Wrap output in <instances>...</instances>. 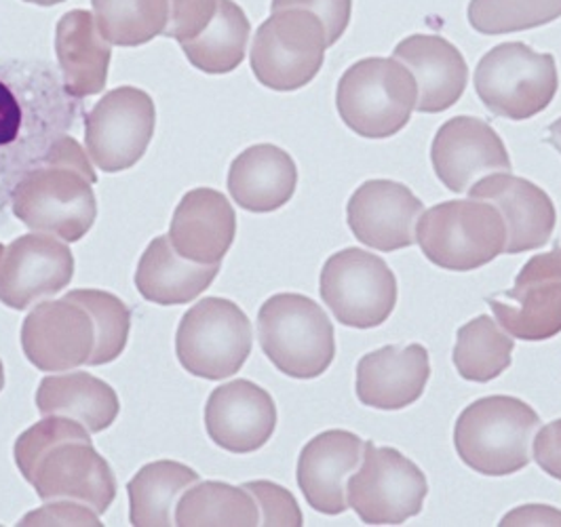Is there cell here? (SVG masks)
<instances>
[{"instance_id":"1","label":"cell","mask_w":561,"mask_h":527,"mask_svg":"<svg viewBox=\"0 0 561 527\" xmlns=\"http://www.w3.org/2000/svg\"><path fill=\"white\" fill-rule=\"evenodd\" d=\"M89 435L70 417L45 416L20 435L13 456L43 502L75 500L104 515L116 499V479Z\"/></svg>"},{"instance_id":"2","label":"cell","mask_w":561,"mask_h":527,"mask_svg":"<svg viewBox=\"0 0 561 527\" xmlns=\"http://www.w3.org/2000/svg\"><path fill=\"white\" fill-rule=\"evenodd\" d=\"M95 182L98 175L79 141L59 138L45 165L32 169L15 186L13 214L34 232L77 243L98 218Z\"/></svg>"},{"instance_id":"3","label":"cell","mask_w":561,"mask_h":527,"mask_svg":"<svg viewBox=\"0 0 561 527\" xmlns=\"http://www.w3.org/2000/svg\"><path fill=\"white\" fill-rule=\"evenodd\" d=\"M540 426L533 408L508 394H492L471 403L454 426L460 460L488 477H506L533 460L530 444Z\"/></svg>"},{"instance_id":"4","label":"cell","mask_w":561,"mask_h":527,"mask_svg":"<svg viewBox=\"0 0 561 527\" xmlns=\"http://www.w3.org/2000/svg\"><path fill=\"white\" fill-rule=\"evenodd\" d=\"M416 102V79L394 57L359 59L337 83V114L362 138H393L410 123Z\"/></svg>"},{"instance_id":"5","label":"cell","mask_w":561,"mask_h":527,"mask_svg":"<svg viewBox=\"0 0 561 527\" xmlns=\"http://www.w3.org/2000/svg\"><path fill=\"white\" fill-rule=\"evenodd\" d=\"M257 337L268 362L289 378H319L336 357L330 317L302 294L268 298L257 312Z\"/></svg>"},{"instance_id":"6","label":"cell","mask_w":561,"mask_h":527,"mask_svg":"<svg viewBox=\"0 0 561 527\" xmlns=\"http://www.w3.org/2000/svg\"><path fill=\"white\" fill-rule=\"evenodd\" d=\"M416 243L435 266L469 273L505 253L506 224L492 203L446 201L422 214Z\"/></svg>"},{"instance_id":"7","label":"cell","mask_w":561,"mask_h":527,"mask_svg":"<svg viewBox=\"0 0 561 527\" xmlns=\"http://www.w3.org/2000/svg\"><path fill=\"white\" fill-rule=\"evenodd\" d=\"M560 89L551 54H536L526 43H503L479 59L476 91L492 114L528 121L549 108Z\"/></svg>"},{"instance_id":"8","label":"cell","mask_w":561,"mask_h":527,"mask_svg":"<svg viewBox=\"0 0 561 527\" xmlns=\"http://www.w3.org/2000/svg\"><path fill=\"white\" fill-rule=\"evenodd\" d=\"M252 346V321L226 298H203L182 317L175 333L178 362L205 380H225L241 371Z\"/></svg>"},{"instance_id":"9","label":"cell","mask_w":561,"mask_h":527,"mask_svg":"<svg viewBox=\"0 0 561 527\" xmlns=\"http://www.w3.org/2000/svg\"><path fill=\"white\" fill-rule=\"evenodd\" d=\"M323 22L305 9L275 11L253 36L252 70L257 83L275 91L302 89L325 61Z\"/></svg>"},{"instance_id":"10","label":"cell","mask_w":561,"mask_h":527,"mask_svg":"<svg viewBox=\"0 0 561 527\" xmlns=\"http://www.w3.org/2000/svg\"><path fill=\"white\" fill-rule=\"evenodd\" d=\"M428 494L424 472L394 447L365 442L362 469L346 481V502L367 526H401L421 515Z\"/></svg>"},{"instance_id":"11","label":"cell","mask_w":561,"mask_h":527,"mask_svg":"<svg viewBox=\"0 0 561 527\" xmlns=\"http://www.w3.org/2000/svg\"><path fill=\"white\" fill-rule=\"evenodd\" d=\"M319 289L337 323L355 330L382 325L397 305V278L389 264L357 248L337 251L325 262Z\"/></svg>"},{"instance_id":"12","label":"cell","mask_w":561,"mask_h":527,"mask_svg":"<svg viewBox=\"0 0 561 527\" xmlns=\"http://www.w3.org/2000/svg\"><path fill=\"white\" fill-rule=\"evenodd\" d=\"M152 98L136 87L106 93L84 118V146L91 163L116 173L136 165L154 136Z\"/></svg>"},{"instance_id":"13","label":"cell","mask_w":561,"mask_h":527,"mask_svg":"<svg viewBox=\"0 0 561 527\" xmlns=\"http://www.w3.org/2000/svg\"><path fill=\"white\" fill-rule=\"evenodd\" d=\"M499 325L526 342L551 340L561 333V245L530 257L515 285L488 298Z\"/></svg>"},{"instance_id":"14","label":"cell","mask_w":561,"mask_h":527,"mask_svg":"<svg viewBox=\"0 0 561 527\" xmlns=\"http://www.w3.org/2000/svg\"><path fill=\"white\" fill-rule=\"evenodd\" d=\"M75 277V255L54 234H24L15 239L0 262V302L26 310L54 298Z\"/></svg>"},{"instance_id":"15","label":"cell","mask_w":561,"mask_h":527,"mask_svg":"<svg viewBox=\"0 0 561 527\" xmlns=\"http://www.w3.org/2000/svg\"><path fill=\"white\" fill-rule=\"evenodd\" d=\"M431 163L449 193H469L492 173H508L505 141L478 116H456L444 123L431 146Z\"/></svg>"},{"instance_id":"16","label":"cell","mask_w":561,"mask_h":527,"mask_svg":"<svg viewBox=\"0 0 561 527\" xmlns=\"http://www.w3.org/2000/svg\"><path fill=\"white\" fill-rule=\"evenodd\" d=\"M22 348L41 371H70L89 365L95 351L93 317L68 296L38 302L22 325Z\"/></svg>"},{"instance_id":"17","label":"cell","mask_w":561,"mask_h":527,"mask_svg":"<svg viewBox=\"0 0 561 527\" xmlns=\"http://www.w3.org/2000/svg\"><path fill=\"white\" fill-rule=\"evenodd\" d=\"M422 214L421 198L393 180H367L346 205L348 228L359 243L387 253L416 243V224Z\"/></svg>"},{"instance_id":"18","label":"cell","mask_w":561,"mask_h":527,"mask_svg":"<svg viewBox=\"0 0 561 527\" xmlns=\"http://www.w3.org/2000/svg\"><path fill=\"white\" fill-rule=\"evenodd\" d=\"M205 426L218 447L230 454H252L273 437L277 405L262 387L250 380H234L209 394Z\"/></svg>"},{"instance_id":"19","label":"cell","mask_w":561,"mask_h":527,"mask_svg":"<svg viewBox=\"0 0 561 527\" xmlns=\"http://www.w3.org/2000/svg\"><path fill=\"white\" fill-rule=\"evenodd\" d=\"M471 198L492 201L506 224L505 253H524L545 248L553 237L558 211L542 188L530 180L492 173L469 191Z\"/></svg>"},{"instance_id":"20","label":"cell","mask_w":561,"mask_h":527,"mask_svg":"<svg viewBox=\"0 0 561 527\" xmlns=\"http://www.w3.org/2000/svg\"><path fill=\"white\" fill-rule=\"evenodd\" d=\"M365 442L332 428L302 447L298 458V485L317 513L340 515L348 508L346 481L364 460Z\"/></svg>"},{"instance_id":"21","label":"cell","mask_w":561,"mask_h":527,"mask_svg":"<svg viewBox=\"0 0 561 527\" xmlns=\"http://www.w3.org/2000/svg\"><path fill=\"white\" fill-rule=\"evenodd\" d=\"M428 378L431 362L428 351L422 344H391L362 357L357 365L355 392L367 408L394 412L416 403Z\"/></svg>"},{"instance_id":"22","label":"cell","mask_w":561,"mask_h":527,"mask_svg":"<svg viewBox=\"0 0 561 527\" xmlns=\"http://www.w3.org/2000/svg\"><path fill=\"white\" fill-rule=\"evenodd\" d=\"M237 234L230 201L211 188L186 193L173 211L169 243L182 257L197 264H222Z\"/></svg>"},{"instance_id":"23","label":"cell","mask_w":561,"mask_h":527,"mask_svg":"<svg viewBox=\"0 0 561 527\" xmlns=\"http://www.w3.org/2000/svg\"><path fill=\"white\" fill-rule=\"evenodd\" d=\"M393 57L416 79V111L439 114L460 102L469 83V66L444 36L412 34L394 47Z\"/></svg>"},{"instance_id":"24","label":"cell","mask_w":561,"mask_h":527,"mask_svg":"<svg viewBox=\"0 0 561 527\" xmlns=\"http://www.w3.org/2000/svg\"><path fill=\"white\" fill-rule=\"evenodd\" d=\"M298 186L294 159L273 144H255L243 150L228 171V193L252 214L277 211L291 201Z\"/></svg>"},{"instance_id":"25","label":"cell","mask_w":561,"mask_h":527,"mask_svg":"<svg viewBox=\"0 0 561 527\" xmlns=\"http://www.w3.org/2000/svg\"><path fill=\"white\" fill-rule=\"evenodd\" d=\"M56 54L64 87L72 98L98 95L106 87L113 49L93 13L75 9L57 22Z\"/></svg>"},{"instance_id":"26","label":"cell","mask_w":561,"mask_h":527,"mask_svg":"<svg viewBox=\"0 0 561 527\" xmlns=\"http://www.w3.org/2000/svg\"><path fill=\"white\" fill-rule=\"evenodd\" d=\"M220 273V264H197L171 248L169 237H157L141 253L136 287L152 305L180 306L197 300Z\"/></svg>"},{"instance_id":"27","label":"cell","mask_w":561,"mask_h":527,"mask_svg":"<svg viewBox=\"0 0 561 527\" xmlns=\"http://www.w3.org/2000/svg\"><path fill=\"white\" fill-rule=\"evenodd\" d=\"M36 408L43 416L70 417L89 433L111 428L121 412L113 387L87 371L43 378L36 390Z\"/></svg>"},{"instance_id":"28","label":"cell","mask_w":561,"mask_h":527,"mask_svg":"<svg viewBox=\"0 0 561 527\" xmlns=\"http://www.w3.org/2000/svg\"><path fill=\"white\" fill-rule=\"evenodd\" d=\"M198 481V472L173 460L141 467L129 481V522L136 527L175 526V506Z\"/></svg>"},{"instance_id":"29","label":"cell","mask_w":561,"mask_h":527,"mask_svg":"<svg viewBox=\"0 0 561 527\" xmlns=\"http://www.w3.org/2000/svg\"><path fill=\"white\" fill-rule=\"evenodd\" d=\"M252 24L232 0H218V9L198 36L180 43L188 61L207 75H226L241 66L248 51Z\"/></svg>"},{"instance_id":"30","label":"cell","mask_w":561,"mask_h":527,"mask_svg":"<svg viewBox=\"0 0 561 527\" xmlns=\"http://www.w3.org/2000/svg\"><path fill=\"white\" fill-rule=\"evenodd\" d=\"M175 526H260V508L245 488L197 481L175 506Z\"/></svg>"},{"instance_id":"31","label":"cell","mask_w":561,"mask_h":527,"mask_svg":"<svg viewBox=\"0 0 561 527\" xmlns=\"http://www.w3.org/2000/svg\"><path fill=\"white\" fill-rule=\"evenodd\" d=\"M515 342L488 314H479L456 333L451 359L460 378L469 382H492L511 367Z\"/></svg>"},{"instance_id":"32","label":"cell","mask_w":561,"mask_h":527,"mask_svg":"<svg viewBox=\"0 0 561 527\" xmlns=\"http://www.w3.org/2000/svg\"><path fill=\"white\" fill-rule=\"evenodd\" d=\"M95 24L116 47H140L163 36L169 0H91Z\"/></svg>"},{"instance_id":"33","label":"cell","mask_w":561,"mask_h":527,"mask_svg":"<svg viewBox=\"0 0 561 527\" xmlns=\"http://www.w3.org/2000/svg\"><path fill=\"white\" fill-rule=\"evenodd\" d=\"M561 18V0H471L469 24L485 36L540 28Z\"/></svg>"},{"instance_id":"34","label":"cell","mask_w":561,"mask_h":527,"mask_svg":"<svg viewBox=\"0 0 561 527\" xmlns=\"http://www.w3.org/2000/svg\"><path fill=\"white\" fill-rule=\"evenodd\" d=\"M68 298L84 306L95 323V351L89 365H106L118 359L131 330V310L127 305L114 294L100 289H75Z\"/></svg>"},{"instance_id":"35","label":"cell","mask_w":561,"mask_h":527,"mask_svg":"<svg viewBox=\"0 0 561 527\" xmlns=\"http://www.w3.org/2000/svg\"><path fill=\"white\" fill-rule=\"evenodd\" d=\"M260 508V526L300 527L305 524L302 511L291 492L273 481H250L243 485Z\"/></svg>"},{"instance_id":"36","label":"cell","mask_w":561,"mask_h":527,"mask_svg":"<svg viewBox=\"0 0 561 527\" xmlns=\"http://www.w3.org/2000/svg\"><path fill=\"white\" fill-rule=\"evenodd\" d=\"M218 0H169V22L163 36L178 43L191 41L209 26Z\"/></svg>"},{"instance_id":"37","label":"cell","mask_w":561,"mask_h":527,"mask_svg":"<svg viewBox=\"0 0 561 527\" xmlns=\"http://www.w3.org/2000/svg\"><path fill=\"white\" fill-rule=\"evenodd\" d=\"M283 9H305L314 13L323 22L328 47H332L348 28L353 0H273L271 2L273 13Z\"/></svg>"},{"instance_id":"38","label":"cell","mask_w":561,"mask_h":527,"mask_svg":"<svg viewBox=\"0 0 561 527\" xmlns=\"http://www.w3.org/2000/svg\"><path fill=\"white\" fill-rule=\"evenodd\" d=\"M20 527L30 526H102L100 515L75 500H56L45 506L30 511L18 524Z\"/></svg>"},{"instance_id":"39","label":"cell","mask_w":561,"mask_h":527,"mask_svg":"<svg viewBox=\"0 0 561 527\" xmlns=\"http://www.w3.org/2000/svg\"><path fill=\"white\" fill-rule=\"evenodd\" d=\"M534 460L542 471L561 481V420L549 422L534 437Z\"/></svg>"},{"instance_id":"40","label":"cell","mask_w":561,"mask_h":527,"mask_svg":"<svg viewBox=\"0 0 561 527\" xmlns=\"http://www.w3.org/2000/svg\"><path fill=\"white\" fill-rule=\"evenodd\" d=\"M24 123V112L15 93L0 81V148L13 144Z\"/></svg>"},{"instance_id":"41","label":"cell","mask_w":561,"mask_h":527,"mask_svg":"<svg viewBox=\"0 0 561 527\" xmlns=\"http://www.w3.org/2000/svg\"><path fill=\"white\" fill-rule=\"evenodd\" d=\"M501 526H561V511L553 506H519L503 517Z\"/></svg>"},{"instance_id":"42","label":"cell","mask_w":561,"mask_h":527,"mask_svg":"<svg viewBox=\"0 0 561 527\" xmlns=\"http://www.w3.org/2000/svg\"><path fill=\"white\" fill-rule=\"evenodd\" d=\"M547 141L558 150L561 154V118H558L556 123H551L549 125V136H547Z\"/></svg>"},{"instance_id":"43","label":"cell","mask_w":561,"mask_h":527,"mask_svg":"<svg viewBox=\"0 0 561 527\" xmlns=\"http://www.w3.org/2000/svg\"><path fill=\"white\" fill-rule=\"evenodd\" d=\"M24 2L41 4V7H51V4H59V2H64V0H24Z\"/></svg>"},{"instance_id":"44","label":"cell","mask_w":561,"mask_h":527,"mask_svg":"<svg viewBox=\"0 0 561 527\" xmlns=\"http://www.w3.org/2000/svg\"><path fill=\"white\" fill-rule=\"evenodd\" d=\"M4 389V367H2V362H0V390Z\"/></svg>"},{"instance_id":"45","label":"cell","mask_w":561,"mask_h":527,"mask_svg":"<svg viewBox=\"0 0 561 527\" xmlns=\"http://www.w3.org/2000/svg\"><path fill=\"white\" fill-rule=\"evenodd\" d=\"M4 250H7V248H2V245H0V262H2V255H4Z\"/></svg>"}]
</instances>
